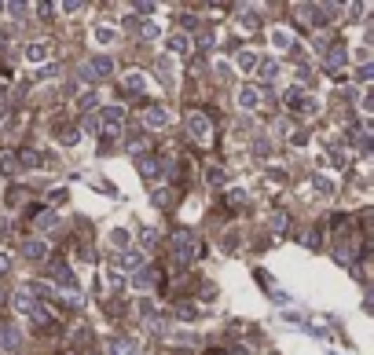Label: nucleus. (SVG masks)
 Here are the masks:
<instances>
[{"instance_id": "32", "label": "nucleus", "mask_w": 374, "mask_h": 355, "mask_svg": "<svg viewBox=\"0 0 374 355\" xmlns=\"http://www.w3.org/2000/svg\"><path fill=\"white\" fill-rule=\"evenodd\" d=\"M140 242H143V249H151L154 242H158V235H154L151 228H143V231H140Z\"/></svg>"}, {"instance_id": "4", "label": "nucleus", "mask_w": 374, "mask_h": 355, "mask_svg": "<svg viewBox=\"0 0 374 355\" xmlns=\"http://www.w3.org/2000/svg\"><path fill=\"white\" fill-rule=\"evenodd\" d=\"M235 103H239L242 110H261V106H265V92L257 88V85H242L239 95H235Z\"/></svg>"}, {"instance_id": "17", "label": "nucleus", "mask_w": 374, "mask_h": 355, "mask_svg": "<svg viewBox=\"0 0 374 355\" xmlns=\"http://www.w3.org/2000/svg\"><path fill=\"white\" fill-rule=\"evenodd\" d=\"M11 304H15V308H19L22 315H34V308H37L34 293H15V297H11Z\"/></svg>"}, {"instance_id": "6", "label": "nucleus", "mask_w": 374, "mask_h": 355, "mask_svg": "<svg viewBox=\"0 0 374 355\" xmlns=\"http://www.w3.org/2000/svg\"><path fill=\"white\" fill-rule=\"evenodd\" d=\"M107 351L110 355H140V341H128V337H110Z\"/></svg>"}, {"instance_id": "31", "label": "nucleus", "mask_w": 374, "mask_h": 355, "mask_svg": "<svg viewBox=\"0 0 374 355\" xmlns=\"http://www.w3.org/2000/svg\"><path fill=\"white\" fill-rule=\"evenodd\" d=\"M286 223H290V220H286L283 213H275V216H272V231H275V235H283V231H286Z\"/></svg>"}, {"instance_id": "34", "label": "nucleus", "mask_w": 374, "mask_h": 355, "mask_svg": "<svg viewBox=\"0 0 374 355\" xmlns=\"http://www.w3.org/2000/svg\"><path fill=\"white\" fill-rule=\"evenodd\" d=\"M77 128H67V132H62V147H74V143H77Z\"/></svg>"}, {"instance_id": "26", "label": "nucleus", "mask_w": 374, "mask_h": 355, "mask_svg": "<svg viewBox=\"0 0 374 355\" xmlns=\"http://www.w3.org/2000/svg\"><path fill=\"white\" fill-rule=\"evenodd\" d=\"M194 44H199L202 52H209V48L217 44V34H213V29H202V34H199V41H194Z\"/></svg>"}, {"instance_id": "39", "label": "nucleus", "mask_w": 374, "mask_h": 355, "mask_svg": "<svg viewBox=\"0 0 374 355\" xmlns=\"http://www.w3.org/2000/svg\"><path fill=\"white\" fill-rule=\"evenodd\" d=\"M0 300H4V289H0Z\"/></svg>"}, {"instance_id": "20", "label": "nucleus", "mask_w": 374, "mask_h": 355, "mask_svg": "<svg viewBox=\"0 0 374 355\" xmlns=\"http://www.w3.org/2000/svg\"><path fill=\"white\" fill-rule=\"evenodd\" d=\"M136 34H140V41H158V37H161V29H158V22H140V26H136Z\"/></svg>"}, {"instance_id": "37", "label": "nucleus", "mask_w": 374, "mask_h": 355, "mask_svg": "<svg viewBox=\"0 0 374 355\" xmlns=\"http://www.w3.org/2000/svg\"><path fill=\"white\" fill-rule=\"evenodd\" d=\"M370 74H374V70H370V62H363V67L356 70V77H360V81H370Z\"/></svg>"}, {"instance_id": "33", "label": "nucleus", "mask_w": 374, "mask_h": 355, "mask_svg": "<svg viewBox=\"0 0 374 355\" xmlns=\"http://www.w3.org/2000/svg\"><path fill=\"white\" fill-rule=\"evenodd\" d=\"M176 315H180V319H199V308H194V304H180Z\"/></svg>"}, {"instance_id": "25", "label": "nucleus", "mask_w": 374, "mask_h": 355, "mask_svg": "<svg viewBox=\"0 0 374 355\" xmlns=\"http://www.w3.org/2000/svg\"><path fill=\"white\" fill-rule=\"evenodd\" d=\"M158 74H161V85H173V62L169 59H158Z\"/></svg>"}, {"instance_id": "35", "label": "nucleus", "mask_w": 374, "mask_h": 355, "mask_svg": "<svg viewBox=\"0 0 374 355\" xmlns=\"http://www.w3.org/2000/svg\"><path fill=\"white\" fill-rule=\"evenodd\" d=\"M301 242H305V246H319V231H305Z\"/></svg>"}, {"instance_id": "7", "label": "nucleus", "mask_w": 374, "mask_h": 355, "mask_svg": "<svg viewBox=\"0 0 374 355\" xmlns=\"http://www.w3.org/2000/svg\"><path fill=\"white\" fill-rule=\"evenodd\" d=\"M44 253H48L44 238H22V256L26 260H44Z\"/></svg>"}, {"instance_id": "12", "label": "nucleus", "mask_w": 374, "mask_h": 355, "mask_svg": "<svg viewBox=\"0 0 374 355\" xmlns=\"http://www.w3.org/2000/svg\"><path fill=\"white\" fill-rule=\"evenodd\" d=\"M118 260H121V267L125 271H140V267H147V260H143V249L136 253V249H125L121 256H118Z\"/></svg>"}, {"instance_id": "15", "label": "nucleus", "mask_w": 374, "mask_h": 355, "mask_svg": "<svg viewBox=\"0 0 374 355\" xmlns=\"http://www.w3.org/2000/svg\"><path fill=\"white\" fill-rule=\"evenodd\" d=\"M268 37H272V48H294V34H290L286 26H275Z\"/></svg>"}, {"instance_id": "13", "label": "nucleus", "mask_w": 374, "mask_h": 355, "mask_svg": "<svg viewBox=\"0 0 374 355\" xmlns=\"http://www.w3.org/2000/svg\"><path fill=\"white\" fill-rule=\"evenodd\" d=\"M312 190L319 198H334V180H330V176H323V172H316L312 176Z\"/></svg>"}, {"instance_id": "3", "label": "nucleus", "mask_w": 374, "mask_h": 355, "mask_svg": "<svg viewBox=\"0 0 374 355\" xmlns=\"http://www.w3.org/2000/svg\"><path fill=\"white\" fill-rule=\"evenodd\" d=\"M184 128H187V136H191L194 143H209V136H213V121H209L202 110H187Z\"/></svg>"}, {"instance_id": "27", "label": "nucleus", "mask_w": 374, "mask_h": 355, "mask_svg": "<svg viewBox=\"0 0 374 355\" xmlns=\"http://www.w3.org/2000/svg\"><path fill=\"white\" fill-rule=\"evenodd\" d=\"M235 67H239V70H253V67H257V55H253V52H239Z\"/></svg>"}, {"instance_id": "11", "label": "nucleus", "mask_w": 374, "mask_h": 355, "mask_svg": "<svg viewBox=\"0 0 374 355\" xmlns=\"http://www.w3.org/2000/svg\"><path fill=\"white\" fill-rule=\"evenodd\" d=\"M19 341H22V337H19V330H15L11 326V322H0V348H19Z\"/></svg>"}, {"instance_id": "14", "label": "nucleus", "mask_w": 374, "mask_h": 355, "mask_svg": "<svg viewBox=\"0 0 374 355\" xmlns=\"http://www.w3.org/2000/svg\"><path fill=\"white\" fill-rule=\"evenodd\" d=\"M48 55H52V44H44V41H34V44L26 48V59L29 62H44Z\"/></svg>"}, {"instance_id": "28", "label": "nucleus", "mask_w": 374, "mask_h": 355, "mask_svg": "<svg viewBox=\"0 0 374 355\" xmlns=\"http://www.w3.org/2000/svg\"><path fill=\"white\" fill-rule=\"evenodd\" d=\"M261 74H265V81H275V77H279V62L265 59V62H261Z\"/></svg>"}, {"instance_id": "19", "label": "nucleus", "mask_w": 374, "mask_h": 355, "mask_svg": "<svg viewBox=\"0 0 374 355\" xmlns=\"http://www.w3.org/2000/svg\"><path fill=\"white\" fill-rule=\"evenodd\" d=\"M169 48H173V55H187L191 37H187V34H173V37H169Z\"/></svg>"}, {"instance_id": "22", "label": "nucleus", "mask_w": 374, "mask_h": 355, "mask_svg": "<svg viewBox=\"0 0 374 355\" xmlns=\"http://www.w3.org/2000/svg\"><path fill=\"white\" fill-rule=\"evenodd\" d=\"M121 121H125V110L121 106H107L103 110V125H118L121 128Z\"/></svg>"}, {"instance_id": "5", "label": "nucleus", "mask_w": 374, "mask_h": 355, "mask_svg": "<svg viewBox=\"0 0 374 355\" xmlns=\"http://www.w3.org/2000/svg\"><path fill=\"white\" fill-rule=\"evenodd\" d=\"M133 286L140 289V293H151V289L158 286V271H154V267H140V271H133Z\"/></svg>"}, {"instance_id": "38", "label": "nucleus", "mask_w": 374, "mask_h": 355, "mask_svg": "<svg viewBox=\"0 0 374 355\" xmlns=\"http://www.w3.org/2000/svg\"><path fill=\"white\" fill-rule=\"evenodd\" d=\"M8 267H11V264H8V256H0V275H4Z\"/></svg>"}, {"instance_id": "9", "label": "nucleus", "mask_w": 374, "mask_h": 355, "mask_svg": "<svg viewBox=\"0 0 374 355\" xmlns=\"http://www.w3.org/2000/svg\"><path fill=\"white\" fill-rule=\"evenodd\" d=\"M169 169H166V161L161 158H143L140 161V176H147V180H158V176H166Z\"/></svg>"}, {"instance_id": "23", "label": "nucleus", "mask_w": 374, "mask_h": 355, "mask_svg": "<svg viewBox=\"0 0 374 355\" xmlns=\"http://www.w3.org/2000/svg\"><path fill=\"white\" fill-rule=\"evenodd\" d=\"M19 172V161H15V154H0V176H15Z\"/></svg>"}, {"instance_id": "1", "label": "nucleus", "mask_w": 374, "mask_h": 355, "mask_svg": "<svg viewBox=\"0 0 374 355\" xmlns=\"http://www.w3.org/2000/svg\"><path fill=\"white\" fill-rule=\"evenodd\" d=\"M169 246H173V256H176L180 264L194 260V256H202V242H199V235L187 231V228H176V231L169 235Z\"/></svg>"}, {"instance_id": "21", "label": "nucleus", "mask_w": 374, "mask_h": 355, "mask_svg": "<svg viewBox=\"0 0 374 355\" xmlns=\"http://www.w3.org/2000/svg\"><path fill=\"white\" fill-rule=\"evenodd\" d=\"M143 88H147V81H143V74H128V77H125V92L140 95Z\"/></svg>"}, {"instance_id": "8", "label": "nucleus", "mask_w": 374, "mask_h": 355, "mask_svg": "<svg viewBox=\"0 0 374 355\" xmlns=\"http://www.w3.org/2000/svg\"><path fill=\"white\" fill-rule=\"evenodd\" d=\"M143 125L147 128H166L169 125V110L166 106H147L143 110Z\"/></svg>"}, {"instance_id": "36", "label": "nucleus", "mask_w": 374, "mask_h": 355, "mask_svg": "<svg viewBox=\"0 0 374 355\" xmlns=\"http://www.w3.org/2000/svg\"><path fill=\"white\" fill-rule=\"evenodd\" d=\"M34 11H37V15H44V19H48V15H55L59 8H55V4H37Z\"/></svg>"}, {"instance_id": "29", "label": "nucleus", "mask_w": 374, "mask_h": 355, "mask_svg": "<svg viewBox=\"0 0 374 355\" xmlns=\"http://www.w3.org/2000/svg\"><path fill=\"white\" fill-rule=\"evenodd\" d=\"M77 106H81V110H95V106H100V95H95V92H85Z\"/></svg>"}, {"instance_id": "16", "label": "nucleus", "mask_w": 374, "mask_h": 355, "mask_svg": "<svg viewBox=\"0 0 374 355\" xmlns=\"http://www.w3.org/2000/svg\"><path fill=\"white\" fill-rule=\"evenodd\" d=\"M37 228H41L44 235H48V231H52V235H55V231L62 228V220H59L55 213H48V209H44V213H37Z\"/></svg>"}, {"instance_id": "30", "label": "nucleus", "mask_w": 374, "mask_h": 355, "mask_svg": "<svg viewBox=\"0 0 374 355\" xmlns=\"http://www.w3.org/2000/svg\"><path fill=\"white\" fill-rule=\"evenodd\" d=\"M227 202H232V205H242V202H246V190H242V187H232V190H227Z\"/></svg>"}, {"instance_id": "24", "label": "nucleus", "mask_w": 374, "mask_h": 355, "mask_svg": "<svg viewBox=\"0 0 374 355\" xmlns=\"http://www.w3.org/2000/svg\"><path fill=\"white\" fill-rule=\"evenodd\" d=\"M95 44H114V37H118V34H114V29L110 26H95Z\"/></svg>"}, {"instance_id": "10", "label": "nucleus", "mask_w": 374, "mask_h": 355, "mask_svg": "<svg viewBox=\"0 0 374 355\" xmlns=\"http://www.w3.org/2000/svg\"><path fill=\"white\" fill-rule=\"evenodd\" d=\"M349 62V52L341 44H327V70H341Z\"/></svg>"}, {"instance_id": "2", "label": "nucleus", "mask_w": 374, "mask_h": 355, "mask_svg": "<svg viewBox=\"0 0 374 355\" xmlns=\"http://www.w3.org/2000/svg\"><path fill=\"white\" fill-rule=\"evenodd\" d=\"M77 74L85 77V81H92V85H95V81H107L114 74V59L110 55H92V59H85L77 67Z\"/></svg>"}, {"instance_id": "18", "label": "nucleus", "mask_w": 374, "mask_h": 355, "mask_svg": "<svg viewBox=\"0 0 374 355\" xmlns=\"http://www.w3.org/2000/svg\"><path fill=\"white\" fill-rule=\"evenodd\" d=\"M15 161H19L22 169H41V154H37V151H29V147L15 154Z\"/></svg>"}]
</instances>
